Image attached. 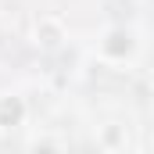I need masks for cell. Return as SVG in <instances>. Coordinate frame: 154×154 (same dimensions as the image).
<instances>
[{
	"mask_svg": "<svg viewBox=\"0 0 154 154\" xmlns=\"http://www.w3.org/2000/svg\"><path fill=\"white\" fill-rule=\"evenodd\" d=\"M29 118V108L18 93H0V129H18L25 125Z\"/></svg>",
	"mask_w": 154,
	"mask_h": 154,
	"instance_id": "3",
	"label": "cell"
},
{
	"mask_svg": "<svg viewBox=\"0 0 154 154\" xmlns=\"http://www.w3.org/2000/svg\"><path fill=\"white\" fill-rule=\"evenodd\" d=\"M125 143H129V129H125L122 122L100 125V133H97V147H104V151H122Z\"/></svg>",
	"mask_w": 154,
	"mask_h": 154,
	"instance_id": "4",
	"label": "cell"
},
{
	"mask_svg": "<svg viewBox=\"0 0 154 154\" xmlns=\"http://www.w3.org/2000/svg\"><path fill=\"white\" fill-rule=\"evenodd\" d=\"M65 39H68V32H65V22H61L57 14H39V18H36L32 43H36L39 50H57Z\"/></svg>",
	"mask_w": 154,
	"mask_h": 154,
	"instance_id": "2",
	"label": "cell"
},
{
	"mask_svg": "<svg viewBox=\"0 0 154 154\" xmlns=\"http://www.w3.org/2000/svg\"><path fill=\"white\" fill-rule=\"evenodd\" d=\"M136 50H140V39H136L133 29H108L104 39H100V47H97L100 61H108V65H125V61H133Z\"/></svg>",
	"mask_w": 154,
	"mask_h": 154,
	"instance_id": "1",
	"label": "cell"
}]
</instances>
